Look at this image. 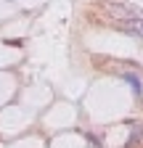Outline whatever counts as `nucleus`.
Listing matches in <instances>:
<instances>
[{
    "mask_svg": "<svg viewBox=\"0 0 143 148\" xmlns=\"http://www.w3.org/2000/svg\"><path fill=\"white\" fill-rule=\"evenodd\" d=\"M101 11L109 16V18H117L119 24L133 21V18H140V16H143L140 11H135V8H130V5H124V3H101Z\"/></svg>",
    "mask_w": 143,
    "mask_h": 148,
    "instance_id": "nucleus-1",
    "label": "nucleus"
},
{
    "mask_svg": "<svg viewBox=\"0 0 143 148\" xmlns=\"http://www.w3.org/2000/svg\"><path fill=\"white\" fill-rule=\"evenodd\" d=\"M119 29L127 32V34H138V37H143V16H140V18H133V21L119 24Z\"/></svg>",
    "mask_w": 143,
    "mask_h": 148,
    "instance_id": "nucleus-2",
    "label": "nucleus"
},
{
    "mask_svg": "<svg viewBox=\"0 0 143 148\" xmlns=\"http://www.w3.org/2000/svg\"><path fill=\"white\" fill-rule=\"evenodd\" d=\"M122 77H124V79H127V82L133 85V90L138 92V95H140V92H143V85H140V79L135 77V74H130V71H124V74H122Z\"/></svg>",
    "mask_w": 143,
    "mask_h": 148,
    "instance_id": "nucleus-3",
    "label": "nucleus"
}]
</instances>
